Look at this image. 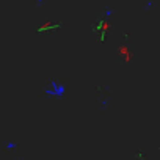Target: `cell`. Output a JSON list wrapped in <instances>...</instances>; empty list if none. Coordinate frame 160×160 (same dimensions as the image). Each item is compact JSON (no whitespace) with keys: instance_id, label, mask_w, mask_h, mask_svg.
Masks as SVG:
<instances>
[{"instance_id":"1","label":"cell","mask_w":160,"mask_h":160,"mask_svg":"<svg viewBox=\"0 0 160 160\" xmlns=\"http://www.w3.org/2000/svg\"><path fill=\"white\" fill-rule=\"evenodd\" d=\"M44 94L47 98H55V99H63L66 96V85L58 80H50L49 85L44 90Z\"/></svg>"},{"instance_id":"2","label":"cell","mask_w":160,"mask_h":160,"mask_svg":"<svg viewBox=\"0 0 160 160\" xmlns=\"http://www.w3.org/2000/svg\"><path fill=\"white\" fill-rule=\"evenodd\" d=\"M5 146H7V149H8V151H14V149L18 148V143H16V141H7V143H5Z\"/></svg>"}]
</instances>
